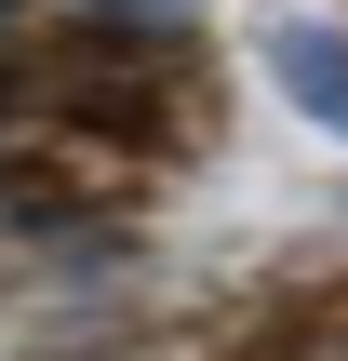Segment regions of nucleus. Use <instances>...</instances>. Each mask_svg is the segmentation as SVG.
<instances>
[{
  "label": "nucleus",
  "mask_w": 348,
  "mask_h": 361,
  "mask_svg": "<svg viewBox=\"0 0 348 361\" xmlns=\"http://www.w3.org/2000/svg\"><path fill=\"white\" fill-rule=\"evenodd\" d=\"M268 80L295 94V121H322V134H348V27H322V13H268Z\"/></svg>",
  "instance_id": "1"
},
{
  "label": "nucleus",
  "mask_w": 348,
  "mask_h": 361,
  "mask_svg": "<svg viewBox=\"0 0 348 361\" xmlns=\"http://www.w3.org/2000/svg\"><path fill=\"white\" fill-rule=\"evenodd\" d=\"M94 27H121V40H188L201 27V0H80Z\"/></svg>",
  "instance_id": "2"
},
{
  "label": "nucleus",
  "mask_w": 348,
  "mask_h": 361,
  "mask_svg": "<svg viewBox=\"0 0 348 361\" xmlns=\"http://www.w3.org/2000/svg\"><path fill=\"white\" fill-rule=\"evenodd\" d=\"M282 361H348V322H308V335H295Z\"/></svg>",
  "instance_id": "3"
},
{
  "label": "nucleus",
  "mask_w": 348,
  "mask_h": 361,
  "mask_svg": "<svg viewBox=\"0 0 348 361\" xmlns=\"http://www.w3.org/2000/svg\"><path fill=\"white\" fill-rule=\"evenodd\" d=\"M13 13H27V0H0V27H13Z\"/></svg>",
  "instance_id": "4"
}]
</instances>
